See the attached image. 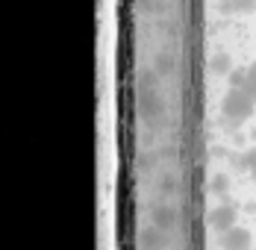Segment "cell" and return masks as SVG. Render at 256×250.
<instances>
[{"mask_svg": "<svg viewBox=\"0 0 256 250\" xmlns=\"http://www.w3.org/2000/svg\"><path fill=\"white\" fill-rule=\"evenodd\" d=\"M254 106L256 100L244 92V88H236L232 86L230 92L224 94V100H221V115H224V124L230 126V130H236L238 124H244L250 115H254Z\"/></svg>", "mask_w": 256, "mask_h": 250, "instance_id": "6da1fadb", "label": "cell"}, {"mask_svg": "<svg viewBox=\"0 0 256 250\" xmlns=\"http://www.w3.org/2000/svg\"><path fill=\"white\" fill-rule=\"evenodd\" d=\"M218 244H221V250H248L250 248V232L244 226H230L218 236Z\"/></svg>", "mask_w": 256, "mask_h": 250, "instance_id": "7a4b0ae2", "label": "cell"}, {"mask_svg": "<svg viewBox=\"0 0 256 250\" xmlns=\"http://www.w3.org/2000/svg\"><path fill=\"white\" fill-rule=\"evenodd\" d=\"M206 224L212 226V230H218V232L230 230V226H236V209H232V206H218V209H212V212L206 215Z\"/></svg>", "mask_w": 256, "mask_h": 250, "instance_id": "3957f363", "label": "cell"}, {"mask_svg": "<svg viewBox=\"0 0 256 250\" xmlns=\"http://www.w3.org/2000/svg\"><path fill=\"white\" fill-rule=\"evenodd\" d=\"M242 88H244V92L256 100V62H254V65H248V82H244Z\"/></svg>", "mask_w": 256, "mask_h": 250, "instance_id": "277c9868", "label": "cell"}, {"mask_svg": "<svg viewBox=\"0 0 256 250\" xmlns=\"http://www.w3.org/2000/svg\"><path fill=\"white\" fill-rule=\"evenodd\" d=\"M209 68H212L215 74H230V59L221 53V56H215V59H212V65H209Z\"/></svg>", "mask_w": 256, "mask_h": 250, "instance_id": "5b68a950", "label": "cell"}, {"mask_svg": "<svg viewBox=\"0 0 256 250\" xmlns=\"http://www.w3.org/2000/svg\"><path fill=\"white\" fill-rule=\"evenodd\" d=\"M244 82H248V68H236V71H230V86L242 88Z\"/></svg>", "mask_w": 256, "mask_h": 250, "instance_id": "8992f818", "label": "cell"}, {"mask_svg": "<svg viewBox=\"0 0 256 250\" xmlns=\"http://www.w3.org/2000/svg\"><path fill=\"white\" fill-rule=\"evenodd\" d=\"M244 168H248L250 174H256V148L244 153Z\"/></svg>", "mask_w": 256, "mask_h": 250, "instance_id": "52a82bcc", "label": "cell"}, {"mask_svg": "<svg viewBox=\"0 0 256 250\" xmlns=\"http://www.w3.org/2000/svg\"><path fill=\"white\" fill-rule=\"evenodd\" d=\"M212 188H215L218 194H224V192H227V176H224V174L215 176V180H212Z\"/></svg>", "mask_w": 256, "mask_h": 250, "instance_id": "ba28073f", "label": "cell"}, {"mask_svg": "<svg viewBox=\"0 0 256 250\" xmlns=\"http://www.w3.org/2000/svg\"><path fill=\"white\" fill-rule=\"evenodd\" d=\"M254 180H256V174H254Z\"/></svg>", "mask_w": 256, "mask_h": 250, "instance_id": "9c48e42d", "label": "cell"}, {"mask_svg": "<svg viewBox=\"0 0 256 250\" xmlns=\"http://www.w3.org/2000/svg\"><path fill=\"white\" fill-rule=\"evenodd\" d=\"M254 3H256V0H254Z\"/></svg>", "mask_w": 256, "mask_h": 250, "instance_id": "30bf717a", "label": "cell"}]
</instances>
